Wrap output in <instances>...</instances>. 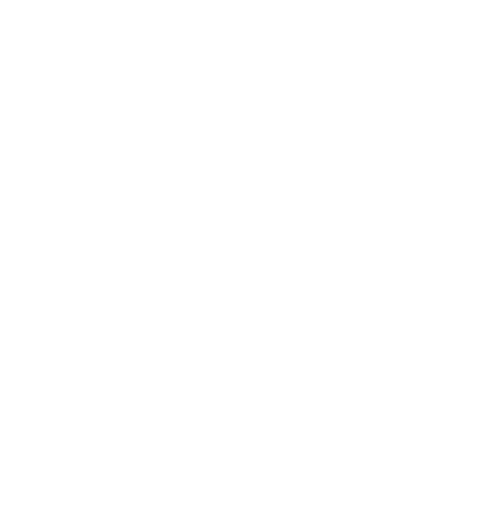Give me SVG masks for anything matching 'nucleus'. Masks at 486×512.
Segmentation results:
<instances>
[]
</instances>
